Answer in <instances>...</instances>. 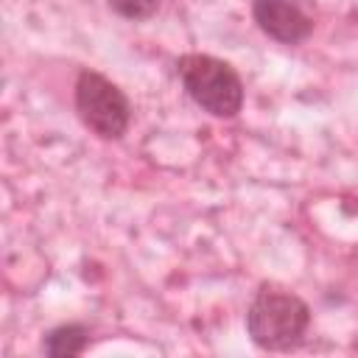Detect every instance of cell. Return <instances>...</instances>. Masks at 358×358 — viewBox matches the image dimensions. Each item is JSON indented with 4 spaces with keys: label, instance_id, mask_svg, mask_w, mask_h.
<instances>
[{
    "label": "cell",
    "instance_id": "obj_1",
    "mask_svg": "<svg viewBox=\"0 0 358 358\" xmlns=\"http://www.w3.org/2000/svg\"><path fill=\"white\" fill-rule=\"evenodd\" d=\"M310 327L308 302L285 285L260 282L246 305V333L255 347L288 352L302 347Z\"/></svg>",
    "mask_w": 358,
    "mask_h": 358
},
{
    "label": "cell",
    "instance_id": "obj_2",
    "mask_svg": "<svg viewBox=\"0 0 358 358\" xmlns=\"http://www.w3.org/2000/svg\"><path fill=\"white\" fill-rule=\"evenodd\" d=\"M176 76L187 98L213 117H235L243 109V78L238 70L210 53H185L176 59Z\"/></svg>",
    "mask_w": 358,
    "mask_h": 358
},
{
    "label": "cell",
    "instance_id": "obj_3",
    "mask_svg": "<svg viewBox=\"0 0 358 358\" xmlns=\"http://www.w3.org/2000/svg\"><path fill=\"white\" fill-rule=\"evenodd\" d=\"M73 103L81 123L101 140H120L131 123L129 95L98 70L78 73L73 87Z\"/></svg>",
    "mask_w": 358,
    "mask_h": 358
},
{
    "label": "cell",
    "instance_id": "obj_4",
    "mask_svg": "<svg viewBox=\"0 0 358 358\" xmlns=\"http://www.w3.org/2000/svg\"><path fill=\"white\" fill-rule=\"evenodd\" d=\"M252 20L280 45H299L313 31V20L299 0H252Z\"/></svg>",
    "mask_w": 358,
    "mask_h": 358
},
{
    "label": "cell",
    "instance_id": "obj_5",
    "mask_svg": "<svg viewBox=\"0 0 358 358\" xmlns=\"http://www.w3.org/2000/svg\"><path fill=\"white\" fill-rule=\"evenodd\" d=\"M87 344H90V327L81 322H64L45 333L42 352L50 358H70V355H81Z\"/></svg>",
    "mask_w": 358,
    "mask_h": 358
},
{
    "label": "cell",
    "instance_id": "obj_6",
    "mask_svg": "<svg viewBox=\"0 0 358 358\" xmlns=\"http://www.w3.org/2000/svg\"><path fill=\"white\" fill-rule=\"evenodd\" d=\"M106 3L117 17H123L129 22H143L159 11L162 0H106Z\"/></svg>",
    "mask_w": 358,
    "mask_h": 358
}]
</instances>
